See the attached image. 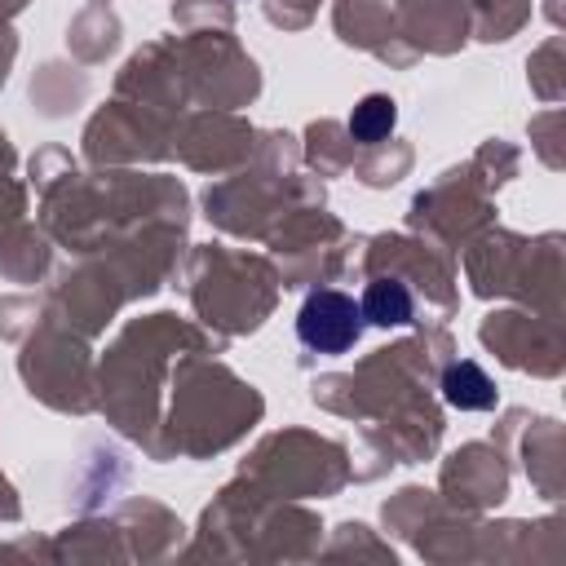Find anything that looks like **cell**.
Wrapping results in <instances>:
<instances>
[{"instance_id":"cell-1","label":"cell","mask_w":566,"mask_h":566,"mask_svg":"<svg viewBox=\"0 0 566 566\" xmlns=\"http://www.w3.org/2000/svg\"><path fill=\"white\" fill-rule=\"evenodd\" d=\"M296 336L318 354H345L363 336V310L354 296H345L336 287L310 292L296 314Z\"/></svg>"},{"instance_id":"cell-2","label":"cell","mask_w":566,"mask_h":566,"mask_svg":"<svg viewBox=\"0 0 566 566\" xmlns=\"http://www.w3.org/2000/svg\"><path fill=\"white\" fill-rule=\"evenodd\" d=\"M442 394L460 411H486V407H495V385H491V376L478 363H451L447 376H442Z\"/></svg>"},{"instance_id":"cell-3","label":"cell","mask_w":566,"mask_h":566,"mask_svg":"<svg viewBox=\"0 0 566 566\" xmlns=\"http://www.w3.org/2000/svg\"><path fill=\"white\" fill-rule=\"evenodd\" d=\"M363 323H376V327H402L411 323V292L398 283V279H376L363 296Z\"/></svg>"},{"instance_id":"cell-4","label":"cell","mask_w":566,"mask_h":566,"mask_svg":"<svg viewBox=\"0 0 566 566\" xmlns=\"http://www.w3.org/2000/svg\"><path fill=\"white\" fill-rule=\"evenodd\" d=\"M394 119H398L394 102H389L385 93H367V97L354 106V115H349V137L363 142V146H376L380 137L394 133Z\"/></svg>"}]
</instances>
